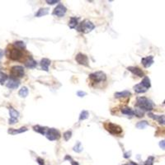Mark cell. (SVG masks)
Listing matches in <instances>:
<instances>
[{"label":"cell","mask_w":165,"mask_h":165,"mask_svg":"<svg viewBox=\"0 0 165 165\" xmlns=\"http://www.w3.org/2000/svg\"><path fill=\"white\" fill-rule=\"evenodd\" d=\"M135 106L143 111H152L154 107V103L151 100L148 99L145 97H141V98H138L137 102H136Z\"/></svg>","instance_id":"cell-1"},{"label":"cell","mask_w":165,"mask_h":165,"mask_svg":"<svg viewBox=\"0 0 165 165\" xmlns=\"http://www.w3.org/2000/svg\"><path fill=\"white\" fill-rule=\"evenodd\" d=\"M6 55L8 58L12 60H19L23 56V53H22V50L12 46L6 50Z\"/></svg>","instance_id":"cell-2"},{"label":"cell","mask_w":165,"mask_h":165,"mask_svg":"<svg viewBox=\"0 0 165 165\" xmlns=\"http://www.w3.org/2000/svg\"><path fill=\"white\" fill-rule=\"evenodd\" d=\"M103 126L107 131L112 134H114V135L121 134L122 133V128L120 125L110 122V121H107V122L104 123Z\"/></svg>","instance_id":"cell-3"},{"label":"cell","mask_w":165,"mask_h":165,"mask_svg":"<svg viewBox=\"0 0 165 165\" xmlns=\"http://www.w3.org/2000/svg\"><path fill=\"white\" fill-rule=\"evenodd\" d=\"M95 28L94 24L92 23V21H90L89 20H83V21L79 25V27L77 28L78 31H81L82 33H89L90 31H92Z\"/></svg>","instance_id":"cell-4"},{"label":"cell","mask_w":165,"mask_h":165,"mask_svg":"<svg viewBox=\"0 0 165 165\" xmlns=\"http://www.w3.org/2000/svg\"><path fill=\"white\" fill-rule=\"evenodd\" d=\"M89 79L92 80L93 82H104L107 79V75L106 73L102 72V71H98V72H94L89 74Z\"/></svg>","instance_id":"cell-5"},{"label":"cell","mask_w":165,"mask_h":165,"mask_svg":"<svg viewBox=\"0 0 165 165\" xmlns=\"http://www.w3.org/2000/svg\"><path fill=\"white\" fill-rule=\"evenodd\" d=\"M46 138L50 141H57L60 138V133L58 130H56L55 128H48L46 132Z\"/></svg>","instance_id":"cell-6"},{"label":"cell","mask_w":165,"mask_h":165,"mask_svg":"<svg viewBox=\"0 0 165 165\" xmlns=\"http://www.w3.org/2000/svg\"><path fill=\"white\" fill-rule=\"evenodd\" d=\"M24 69L22 66H19V65H16L13 66L10 70V75L11 78H14V79H18V78H22L24 76Z\"/></svg>","instance_id":"cell-7"},{"label":"cell","mask_w":165,"mask_h":165,"mask_svg":"<svg viewBox=\"0 0 165 165\" xmlns=\"http://www.w3.org/2000/svg\"><path fill=\"white\" fill-rule=\"evenodd\" d=\"M66 11H67V9L63 4H59L53 11V15L59 17V18H62L66 13Z\"/></svg>","instance_id":"cell-8"},{"label":"cell","mask_w":165,"mask_h":165,"mask_svg":"<svg viewBox=\"0 0 165 165\" xmlns=\"http://www.w3.org/2000/svg\"><path fill=\"white\" fill-rule=\"evenodd\" d=\"M75 60L79 64H82V65H84V66H89V58L84 54H82V53L77 54Z\"/></svg>","instance_id":"cell-9"},{"label":"cell","mask_w":165,"mask_h":165,"mask_svg":"<svg viewBox=\"0 0 165 165\" xmlns=\"http://www.w3.org/2000/svg\"><path fill=\"white\" fill-rule=\"evenodd\" d=\"M9 114H10V119H9V124L13 125L16 122H18V117L19 116V112L18 111H16L13 107H9Z\"/></svg>","instance_id":"cell-10"},{"label":"cell","mask_w":165,"mask_h":165,"mask_svg":"<svg viewBox=\"0 0 165 165\" xmlns=\"http://www.w3.org/2000/svg\"><path fill=\"white\" fill-rule=\"evenodd\" d=\"M20 85V82L18 79H14V78H11L10 77L8 82H7V87L10 89H15L18 88Z\"/></svg>","instance_id":"cell-11"},{"label":"cell","mask_w":165,"mask_h":165,"mask_svg":"<svg viewBox=\"0 0 165 165\" xmlns=\"http://www.w3.org/2000/svg\"><path fill=\"white\" fill-rule=\"evenodd\" d=\"M127 70H128L129 71H131L133 74L136 75V76L141 77V78L144 77V73L143 72L142 70L140 69V68L134 67V66H130V67L127 68Z\"/></svg>","instance_id":"cell-12"},{"label":"cell","mask_w":165,"mask_h":165,"mask_svg":"<svg viewBox=\"0 0 165 165\" xmlns=\"http://www.w3.org/2000/svg\"><path fill=\"white\" fill-rule=\"evenodd\" d=\"M141 63L144 65V68L150 67V66L154 64V57L152 55L144 57V58H143L141 60Z\"/></svg>","instance_id":"cell-13"},{"label":"cell","mask_w":165,"mask_h":165,"mask_svg":"<svg viewBox=\"0 0 165 165\" xmlns=\"http://www.w3.org/2000/svg\"><path fill=\"white\" fill-rule=\"evenodd\" d=\"M149 116L152 119L156 120L160 125H165V115L157 116V115H154L152 113H149Z\"/></svg>","instance_id":"cell-14"},{"label":"cell","mask_w":165,"mask_h":165,"mask_svg":"<svg viewBox=\"0 0 165 165\" xmlns=\"http://www.w3.org/2000/svg\"><path fill=\"white\" fill-rule=\"evenodd\" d=\"M24 64L26 67L30 68V69H33V68L37 67V63L36 60H34V59L31 56H29L28 60L24 62Z\"/></svg>","instance_id":"cell-15"},{"label":"cell","mask_w":165,"mask_h":165,"mask_svg":"<svg viewBox=\"0 0 165 165\" xmlns=\"http://www.w3.org/2000/svg\"><path fill=\"white\" fill-rule=\"evenodd\" d=\"M40 67H41V69H42L43 70L48 72V71H49V66L50 65V60L49 59L44 58L40 60Z\"/></svg>","instance_id":"cell-16"},{"label":"cell","mask_w":165,"mask_h":165,"mask_svg":"<svg viewBox=\"0 0 165 165\" xmlns=\"http://www.w3.org/2000/svg\"><path fill=\"white\" fill-rule=\"evenodd\" d=\"M28 131V128L27 127H21V128L19 129H9L8 131V133L10 134H12V135H14L16 134H21V133H23V132L27 131Z\"/></svg>","instance_id":"cell-17"},{"label":"cell","mask_w":165,"mask_h":165,"mask_svg":"<svg viewBox=\"0 0 165 165\" xmlns=\"http://www.w3.org/2000/svg\"><path fill=\"white\" fill-rule=\"evenodd\" d=\"M49 12V8H41L40 9L37 11V12L35 14V17L36 18H40V17H43V16L47 15Z\"/></svg>","instance_id":"cell-18"},{"label":"cell","mask_w":165,"mask_h":165,"mask_svg":"<svg viewBox=\"0 0 165 165\" xmlns=\"http://www.w3.org/2000/svg\"><path fill=\"white\" fill-rule=\"evenodd\" d=\"M134 92H137V93H143V92H145L148 90V89L142 85L141 83H138L134 87Z\"/></svg>","instance_id":"cell-19"},{"label":"cell","mask_w":165,"mask_h":165,"mask_svg":"<svg viewBox=\"0 0 165 165\" xmlns=\"http://www.w3.org/2000/svg\"><path fill=\"white\" fill-rule=\"evenodd\" d=\"M33 130L35 131L38 132V133H40V134H43V135H45L46 134V132L47 131V127H43V126H40V125H34Z\"/></svg>","instance_id":"cell-20"},{"label":"cell","mask_w":165,"mask_h":165,"mask_svg":"<svg viewBox=\"0 0 165 165\" xmlns=\"http://www.w3.org/2000/svg\"><path fill=\"white\" fill-rule=\"evenodd\" d=\"M78 21H79V18H76V17H72L70 18V21L69 22V27L70 28H75L78 26Z\"/></svg>","instance_id":"cell-21"},{"label":"cell","mask_w":165,"mask_h":165,"mask_svg":"<svg viewBox=\"0 0 165 165\" xmlns=\"http://www.w3.org/2000/svg\"><path fill=\"white\" fill-rule=\"evenodd\" d=\"M131 95V93L129 91H123V92H118L115 93V98H125V97H130Z\"/></svg>","instance_id":"cell-22"},{"label":"cell","mask_w":165,"mask_h":165,"mask_svg":"<svg viewBox=\"0 0 165 165\" xmlns=\"http://www.w3.org/2000/svg\"><path fill=\"white\" fill-rule=\"evenodd\" d=\"M28 89L27 87H22L18 92V95L21 97V98H26L27 96L28 95Z\"/></svg>","instance_id":"cell-23"},{"label":"cell","mask_w":165,"mask_h":165,"mask_svg":"<svg viewBox=\"0 0 165 165\" xmlns=\"http://www.w3.org/2000/svg\"><path fill=\"white\" fill-rule=\"evenodd\" d=\"M121 112L125 115H127V116H134V111L132 110L131 108L130 107H124L121 109Z\"/></svg>","instance_id":"cell-24"},{"label":"cell","mask_w":165,"mask_h":165,"mask_svg":"<svg viewBox=\"0 0 165 165\" xmlns=\"http://www.w3.org/2000/svg\"><path fill=\"white\" fill-rule=\"evenodd\" d=\"M142 85L145 87L147 89H149L151 87V83H150V79L149 77H144V79L142 80V82H141Z\"/></svg>","instance_id":"cell-25"},{"label":"cell","mask_w":165,"mask_h":165,"mask_svg":"<svg viewBox=\"0 0 165 165\" xmlns=\"http://www.w3.org/2000/svg\"><path fill=\"white\" fill-rule=\"evenodd\" d=\"M13 46H15L16 48L21 50L26 49V45H25V43L23 42V41H21V40L15 41V42H14V44H13Z\"/></svg>","instance_id":"cell-26"},{"label":"cell","mask_w":165,"mask_h":165,"mask_svg":"<svg viewBox=\"0 0 165 165\" xmlns=\"http://www.w3.org/2000/svg\"><path fill=\"white\" fill-rule=\"evenodd\" d=\"M73 150L74 152H76V153H80V152H82V144H81V142H79V141H78L76 143V144L73 146Z\"/></svg>","instance_id":"cell-27"},{"label":"cell","mask_w":165,"mask_h":165,"mask_svg":"<svg viewBox=\"0 0 165 165\" xmlns=\"http://www.w3.org/2000/svg\"><path fill=\"white\" fill-rule=\"evenodd\" d=\"M7 79H8V75L6 73L0 72V84L3 85V83L6 82Z\"/></svg>","instance_id":"cell-28"},{"label":"cell","mask_w":165,"mask_h":165,"mask_svg":"<svg viewBox=\"0 0 165 165\" xmlns=\"http://www.w3.org/2000/svg\"><path fill=\"white\" fill-rule=\"evenodd\" d=\"M89 116V113L88 111H82L81 112V113L79 115V121H82V120L87 119Z\"/></svg>","instance_id":"cell-29"},{"label":"cell","mask_w":165,"mask_h":165,"mask_svg":"<svg viewBox=\"0 0 165 165\" xmlns=\"http://www.w3.org/2000/svg\"><path fill=\"white\" fill-rule=\"evenodd\" d=\"M148 125V122L146 121H140L136 124V127L138 129H144Z\"/></svg>","instance_id":"cell-30"},{"label":"cell","mask_w":165,"mask_h":165,"mask_svg":"<svg viewBox=\"0 0 165 165\" xmlns=\"http://www.w3.org/2000/svg\"><path fill=\"white\" fill-rule=\"evenodd\" d=\"M134 115H135V116H137L138 117H141V116H144V112L143 110L140 109V108H137V109H135V110L134 111Z\"/></svg>","instance_id":"cell-31"},{"label":"cell","mask_w":165,"mask_h":165,"mask_svg":"<svg viewBox=\"0 0 165 165\" xmlns=\"http://www.w3.org/2000/svg\"><path fill=\"white\" fill-rule=\"evenodd\" d=\"M63 136H64V140L66 141H68L71 137H72V131H65L63 134Z\"/></svg>","instance_id":"cell-32"},{"label":"cell","mask_w":165,"mask_h":165,"mask_svg":"<svg viewBox=\"0 0 165 165\" xmlns=\"http://www.w3.org/2000/svg\"><path fill=\"white\" fill-rule=\"evenodd\" d=\"M154 161V158L153 156H150V157L148 158L146 161H145L144 165H153Z\"/></svg>","instance_id":"cell-33"},{"label":"cell","mask_w":165,"mask_h":165,"mask_svg":"<svg viewBox=\"0 0 165 165\" xmlns=\"http://www.w3.org/2000/svg\"><path fill=\"white\" fill-rule=\"evenodd\" d=\"M64 160H70L71 163V164L72 165H79V163L76 162V161H74L72 158H71L70 155H66L65 156V158H64Z\"/></svg>","instance_id":"cell-34"},{"label":"cell","mask_w":165,"mask_h":165,"mask_svg":"<svg viewBox=\"0 0 165 165\" xmlns=\"http://www.w3.org/2000/svg\"><path fill=\"white\" fill-rule=\"evenodd\" d=\"M46 3H48V4H50V5H53L55 3H60V1L59 0H46Z\"/></svg>","instance_id":"cell-35"},{"label":"cell","mask_w":165,"mask_h":165,"mask_svg":"<svg viewBox=\"0 0 165 165\" xmlns=\"http://www.w3.org/2000/svg\"><path fill=\"white\" fill-rule=\"evenodd\" d=\"M86 93L85 92H82V91H79V92H77V95L79 96V97H80V98H82V97H84V96H86Z\"/></svg>","instance_id":"cell-36"},{"label":"cell","mask_w":165,"mask_h":165,"mask_svg":"<svg viewBox=\"0 0 165 165\" xmlns=\"http://www.w3.org/2000/svg\"><path fill=\"white\" fill-rule=\"evenodd\" d=\"M159 147L163 150H165V141H162L159 142Z\"/></svg>","instance_id":"cell-37"},{"label":"cell","mask_w":165,"mask_h":165,"mask_svg":"<svg viewBox=\"0 0 165 165\" xmlns=\"http://www.w3.org/2000/svg\"><path fill=\"white\" fill-rule=\"evenodd\" d=\"M37 162L40 165H44V160H43L41 158H37Z\"/></svg>","instance_id":"cell-38"},{"label":"cell","mask_w":165,"mask_h":165,"mask_svg":"<svg viewBox=\"0 0 165 165\" xmlns=\"http://www.w3.org/2000/svg\"><path fill=\"white\" fill-rule=\"evenodd\" d=\"M129 157H131V152H127V153L124 154V158L125 159H128Z\"/></svg>","instance_id":"cell-39"},{"label":"cell","mask_w":165,"mask_h":165,"mask_svg":"<svg viewBox=\"0 0 165 165\" xmlns=\"http://www.w3.org/2000/svg\"><path fill=\"white\" fill-rule=\"evenodd\" d=\"M3 50L0 49V60L2 59V57H3Z\"/></svg>","instance_id":"cell-40"},{"label":"cell","mask_w":165,"mask_h":165,"mask_svg":"<svg viewBox=\"0 0 165 165\" xmlns=\"http://www.w3.org/2000/svg\"><path fill=\"white\" fill-rule=\"evenodd\" d=\"M2 70V66L0 65V70Z\"/></svg>","instance_id":"cell-41"},{"label":"cell","mask_w":165,"mask_h":165,"mask_svg":"<svg viewBox=\"0 0 165 165\" xmlns=\"http://www.w3.org/2000/svg\"><path fill=\"white\" fill-rule=\"evenodd\" d=\"M123 165H129V164H128V163H127V164H123Z\"/></svg>","instance_id":"cell-42"},{"label":"cell","mask_w":165,"mask_h":165,"mask_svg":"<svg viewBox=\"0 0 165 165\" xmlns=\"http://www.w3.org/2000/svg\"><path fill=\"white\" fill-rule=\"evenodd\" d=\"M163 103H164V104H165V100H164V102H163Z\"/></svg>","instance_id":"cell-43"}]
</instances>
